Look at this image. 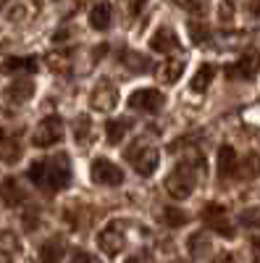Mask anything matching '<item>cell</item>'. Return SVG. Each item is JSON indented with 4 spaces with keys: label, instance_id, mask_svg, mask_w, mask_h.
<instances>
[{
    "label": "cell",
    "instance_id": "obj_1",
    "mask_svg": "<svg viewBox=\"0 0 260 263\" xmlns=\"http://www.w3.org/2000/svg\"><path fill=\"white\" fill-rule=\"evenodd\" d=\"M27 177L48 192H58L71 182V166L66 156H55V158H45V161H34L27 171Z\"/></svg>",
    "mask_w": 260,
    "mask_h": 263
},
{
    "label": "cell",
    "instance_id": "obj_2",
    "mask_svg": "<svg viewBox=\"0 0 260 263\" xmlns=\"http://www.w3.org/2000/svg\"><path fill=\"white\" fill-rule=\"evenodd\" d=\"M197 171L200 166H192V161H182L166 179V192L173 200H187L194 192V184H197Z\"/></svg>",
    "mask_w": 260,
    "mask_h": 263
},
{
    "label": "cell",
    "instance_id": "obj_3",
    "mask_svg": "<svg viewBox=\"0 0 260 263\" xmlns=\"http://www.w3.org/2000/svg\"><path fill=\"white\" fill-rule=\"evenodd\" d=\"M124 158L134 166V171L139 177H150V174H155L158 168V161H161V153L153 147V145H145L142 140L134 142L132 147L124 150Z\"/></svg>",
    "mask_w": 260,
    "mask_h": 263
},
{
    "label": "cell",
    "instance_id": "obj_4",
    "mask_svg": "<svg viewBox=\"0 0 260 263\" xmlns=\"http://www.w3.org/2000/svg\"><path fill=\"white\" fill-rule=\"evenodd\" d=\"M90 177H92V182L100 184V187H118V184H124V171H121V166H116L113 161H108V158H95V161H92Z\"/></svg>",
    "mask_w": 260,
    "mask_h": 263
},
{
    "label": "cell",
    "instance_id": "obj_5",
    "mask_svg": "<svg viewBox=\"0 0 260 263\" xmlns=\"http://www.w3.org/2000/svg\"><path fill=\"white\" fill-rule=\"evenodd\" d=\"M166 98L161 90H153V87H142V90H134L129 95V108L134 111H142V114H158L163 108Z\"/></svg>",
    "mask_w": 260,
    "mask_h": 263
},
{
    "label": "cell",
    "instance_id": "obj_6",
    "mask_svg": "<svg viewBox=\"0 0 260 263\" xmlns=\"http://www.w3.org/2000/svg\"><path fill=\"white\" fill-rule=\"evenodd\" d=\"M63 137V121L58 116H48V119H42L34 129V135H32V142L37 147H50L55 145L58 140Z\"/></svg>",
    "mask_w": 260,
    "mask_h": 263
},
{
    "label": "cell",
    "instance_id": "obj_7",
    "mask_svg": "<svg viewBox=\"0 0 260 263\" xmlns=\"http://www.w3.org/2000/svg\"><path fill=\"white\" fill-rule=\"evenodd\" d=\"M124 224L121 221H111L100 234H97V248L105 253V255H118L124 250V242H126V237H124Z\"/></svg>",
    "mask_w": 260,
    "mask_h": 263
},
{
    "label": "cell",
    "instance_id": "obj_8",
    "mask_svg": "<svg viewBox=\"0 0 260 263\" xmlns=\"http://www.w3.org/2000/svg\"><path fill=\"white\" fill-rule=\"evenodd\" d=\"M203 218H205L208 227H213V232H218V234L226 237V239H234L236 229L231 227V221H229V216H226V208H224V205L208 203L205 211H203Z\"/></svg>",
    "mask_w": 260,
    "mask_h": 263
},
{
    "label": "cell",
    "instance_id": "obj_9",
    "mask_svg": "<svg viewBox=\"0 0 260 263\" xmlns=\"http://www.w3.org/2000/svg\"><path fill=\"white\" fill-rule=\"evenodd\" d=\"M260 71V55L247 50L239 55V61H234L231 66H226V77L229 79H255Z\"/></svg>",
    "mask_w": 260,
    "mask_h": 263
},
{
    "label": "cell",
    "instance_id": "obj_10",
    "mask_svg": "<svg viewBox=\"0 0 260 263\" xmlns=\"http://www.w3.org/2000/svg\"><path fill=\"white\" fill-rule=\"evenodd\" d=\"M90 103H92V108L95 111H103V114H108V111H113V108L118 105V90L108 82V79H103L95 90H92V95H90Z\"/></svg>",
    "mask_w": 260,
    "mask_h": 263
},
{
    "label": "cell",
    "instance_id": "obj_11",
    "mask_svg": "<svg viewBox=\"0 0 260 263\" xmlns=\"http://www.w3.org/2000/svg\"><path fill=\"white\" fill-rule=\"evenodd\" d=\"M182 48V42L176 37V32H173L171 27H158L153 32V37H150V50H155V53H173V50H179Z\"/></svg>",
    "mask_w": 260,
    "mask_h": 263
},
{
    "label": "cell",
    "instance_id": "obj_12",
    "mask_svg": "<svg viewBox=\"0 0 260 263\" xmlns=\"http://www.w3.org/2000/svg\"><path fill=\"white\" fill-rule=\"evenodd\" d=\"M0 200H3L8 208H16V205H21L27 200V192L13 177H8V179H3V184H0Z\"/></svg>",
    "mask_w": 260,
    "mask_h": 263
},
{
    "label": "cell",
    "instance_id": "obj_13",
    "mask_svg": "<svg viewBox=\"0 0 260 263\" xmlns=\"http://www.w3.org/2000/svg\"><path fill=\"white\" fill-rule=\"evenodd\" d=\"M32 95H34V82L32 79H16L6 87V92H3V98L8 103H27Z\"/></svg>",
    "mask_w": 260,
    "mask_h": 263
},
{
    "label": "cell",
    "instance_id": "obj_14",
    "mask_svg": "<svg viewBox=\"0 0 260 263\" xmlns=\"http://www.w3.org/2000/svg\"><path fill=\"white\" fill-rule=\"evenodd\" d=\"M239 171V158H236V153L231 145H221L218 147V177L226 179V177H234V174Z\"/></svg>",
    "mask_w": 260,
    "mask_h": 263
},
{
    "label": "cell",
    "instance_id": "obj_15",
    "mask_svg": "<svg viewBox=\"0 0 260 263\" xmlns=\"http://www.w3.org/2000/svg\"><path fill=\"white\" fill-rule=\"evenodd\" d=\"M63 255H66V245H63L61 239H55V237L45 239V242L39 245V250H37V258L42 263H61Z\"/></svg>",
    "mask_w": 260,
    "mask_h": 263
},
{
    "label": "cell",
    "instance_id": "obj_16",
    "mask_svg": "<svg viewBox=\"0 0 260 263\" xmlns=\"http://www.w3.org/2000/svg\"><path fill=\"white\" fill-rule=\"evenodd\" d=\"M21 253L18 237L13 232H3L0 234V263H13Z\"/></svg>",
    "mask_w": 260,
    "mask_h": 263
},
{
    "label": "cell",
    "instance_id": "obj_17",
    "mask_svg": "<svg viewBox=\"0 0 260 263\" xmlns=\"http://www.w3.org/2000/svg\"><path fill=\"white\" fill-rule=\"evenodd\" d=\"M129 132H132V119H113L105 124V137L111 145H121Z\"/></svg>",
    "mask_w": 260,
    "mask_h": 263
},
{
    "label": "cell",
    "instance_id": "obj_18",
    "mask_svg": "<svg viewBox=\"0 0 260 263\" xmlns=\"http://www.w3.org/2000/svg\"><path fill=\"white\" fill-rule=\"evenodd\" d=\"M111 6L108 3H95L92 8H90V24H92V29H97V32H105L108 27H111Z\"/></svg>",
    "mask_w": 260,
    "mask_h": 263
},
{
    "label": "cell",
    "instance_id": "obj_19",
    "mask_svg": "<svg viewBox=\"0 0 260 263\" xmlns=\"http://www.w3.org/2000/svg\"><path fill=\"white\" fill-rule=\"evenodd\" d=\"M3 71H8V74H21V71L32 74V71H37V58H32V55L8 58V61L3 63Z\"/></svg>",
    "mask_w": 260,
    "mask_h": 263
},
{
    "label": "cell",
    "instance_id": "obj_20",
    "mask_svg": "<svg viewBox=\"0 0 260 263\" xmlns=\"http://www.w3.org/2000/svg\"><path fill=\"white\" fill-rule=\"evenodd\" d=\"M0 158L6 163H16L21 158V145L16 137H8V135H0Z\"/></svg>",
    "mask_w": 260,
    "mask_h": 263
},
{
    "label": "cell",
    "instance_id": "obj_21",
    "mask_svg": "<svg viewBox=\"0 0 260 263\" xmlns=\"http://www.w3.org/2000/svg\"><path fill=\"white\" fill-rule=\"evenodd\" d=\"M184 69H187L184 61H166V63L161 66V71H158V74H161V79H163V82L173 84V82H179V79H182Z\"/></svg>",
    "mask_w": 260,
    "mask_h": 263
},
{
    "label": "cell",
    "instance_id": "obj_22",
    "mask_svg": "<svg viewBox=\"0 0 260 263\" xmlns=\"http://www.w3.org/2000/svg\"><path fill=\"white\" fill-rule=\"evenodd\" d=\"M260 174V156H255V153H247V156L239 161V171H236V177L242 179H252Z\"/></svg>",
    "mask_w": 260,
    "mask_h": 263
},
{
    "label": "cell",
    "instance_id": "obj_23",
    "mask_svg": "<svg viewBox=\"0 0 260 263\" xmlns=\"http://www.w3.org/2000/svg\"><path fill=\"white\" fill-rule=\"evenodd\" d=\"M213 74H215L213 66H210V63H203L200 69H197V74H194L192 82H189V84H192V90H194V92H205V87L213 82Z\"/></svg>",
    "mask_w": 260,
    "mask_h": 263
},
{
    "label": "cell",
    "instance_id": "obj_24",
    "mask_svg": "<svg viewBox=\"0 0 260 263\" xmlns=\"http://www.w3.org/2000/svg\"><path fill=\"white\" fill-rule=\"evenodd\" d=\"M121 63L126 66L129 71H137V74H142V71H147V61H145V55L142 53H134V50H124L121 53Z\"/></svg>",
    "mask_w": 260,
    "mask_h": 263
},
{
    "label": "cell",
    "instance_id": "obj_25",
    "mask_svg": "<svg viewBox=\"0 0 260 263\" xmlns=\"http://www.w3.org/2000/svg\"><path fill=\"white\" fill-rule=\"evenodd\" d=\"M187 32H189V37H192L194 45H203V42L208 40V34H210V29L203 24V21H197V18H192L189 24H187Z\"/></svg>",
    "mask_w": 260,
    "mask_h": 263
},
{
    "label": "cell",
    "instance_id": "obj_26",
    "mask_svg": "<svg viewBox=\"0 0 260 263\" xmlns=\"http://www.w3.org/2000/svg\"><path fill=\"white\" fill-rule=\"evenodd\" d=\"M163 221H166L171 229H179V227L187 224V213L179 211V208H171V205H168V208L163 211Z\"/></svg>",
    "mask_w": 260,
    "mask_h": 263
},
{
    "label": "cell",
    "instance_id": "obj_27",
    "mask_svg": "<svg viewBox=\"0 0 260 263\" xmlns=\"http://www.w3.org/2000/svg\"><path fill=\"white\" fill-rule=\"evenodd\" d=\"M187 245H189V253H194V255H203L205 250H210V242H208V234H205V232L192 234Z\"/></svg>",
    "mask_w": 260,
    "mask_h": 263
},
{
    "label": "cell",
    "instance_id": "obj_28",
    "mask_svg": "<svg viewBox=\"0 0 260 263\" xmlns=\"http://www.w3.org/2000/svg\"><path fill=\"white\" fill-rule=\"evenodd\" d=\"M74 135H76V142L90 140V135H92V121L87 119V116H79L76 124H74Z\"/></svg>",
    "mask_w": 260,
    "mask_h": 263
},
{
    "label": "cell",
    "instance_id": "obj_29",
    "mask_svg": "<svg viewBox=\"0 0 260 263\" xmlns=\"http://www.w3.org/2000/svg\"><path fill=\"white\" fill-rule=\"evenodd\" d=\"M239 218H242V224H247V227H252V224L260 227V208H247Z\"/></svg>",
    "mask_w": 260,
    "mask_h": 263
},
{
    "label": "cell",
    "instance_id": "obj_30",
    "mask_svg": "<svg viewBox=\"0 0 260 263\" xmlns=\"http://www.w3.org/2000/svg\"><path fill=\"white\" fill-rule=\"evenodd\" d=\"M71 263H97V258L92 253H87V250H76L71 255Z\"/></svg>",
    "mask_w": 260,
    "mask_h": 263
},
{
    "label": "cell",
    "instance_id": "obj_31",
    "mask_svg": "<svg viewBox=\"0 0 260 263\" xmlns=\"http://www.w3.org/2000/svg\"><path fill=\"white\" fill-rule=\"evenodd\" d=\"M218 11H221V18L229 24V21H231V11H234V6H231V3H221V6H218Z\"/></svg>",
    "mask_w": 260,
    "mask_h": 263
},
{
    "label": "cell",
    "instance_id": "obj_32",
    "mask_svg": "<svg viewBox=\"0 0 260 263\" xmlns=\"http://www.w3.org/2000/svg\"><path fill=\"white\" fill-rule=\"evenodd\" d=\"M124 263H150V258H147V255H142V253H134V255H129Z\"/></svg>",
    "mask_w": 260,
    "mask_h": 263
},
{
    "label": "cell",
    "instance_id": "obj_33",
    "mask_svg": "<svg viewBox=\"0 0 260 263\" xmlns=\"http://www.w3.org/2000/svg\"><path fill=\"white\" fill-rule=\"evenodd\" d=\"M213 263H239V260H236L231 253H224V255H218V258H215Z\"/></svg>",
    "mask_w": 260,
    "mask_h": 263
},
{
    "label": "cell",
    "instance_id": "obj_34",
    "mask_svg": "<svg viewBox=\"0 0 260 263\" xmlns=\"http://www.w3.org/2000/svg\"><path fill=\"white\" fill-rule=\"evenodd\" d=\"M252 255H255V260H260V237L252 239Z\"/></svg>",
    "mask_w": 260,
    "mask_h": 263
},
{
    "label": "cell",
    "instance_id": "obj_35",
    "mask_svg": "<svg viewBox=\"0 0 260 263\" xmlns=\"http://www.w3.org/2000/svg\"><path fill=\"white\" fill-rule=\"evenodd\" d=\"M247 11H250L252 16H260V3H250V6H247Z\"/></svg>",
    "mask_w": 260,
    "mask_h": 263
}]
</instances>
